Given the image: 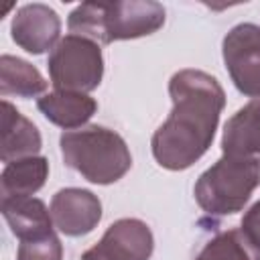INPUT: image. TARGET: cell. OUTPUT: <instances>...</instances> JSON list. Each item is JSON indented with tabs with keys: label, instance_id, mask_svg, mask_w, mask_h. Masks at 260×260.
<instances>
[{
	"label": "cell",
	"instance_id": "e0dca14e",
	"mask_svg": "<svg viewBox=\"0 0 260 260\" xmlns=\"http://www.w3.org/2000/svg\"><path fill=\"white\" fill-rule=\"evenodd\" d=\"M16 260H63V244L57 234L20 242Z\"/></svg>",
	"mask_w": 260,
	"mask_h": 260
},
{
	"label": "cell",
	"instance_id": "7c38bea8",
	"mask_svg": "<svg viewBox=\"0 0 260 260\" xmlns=\"http://www.w3.org/2000/svg\"><path fill=\"white\" fill-rule=\"evenodd\" d=\"M43 140L39 128L24 118L8 100H2V144L0 158L2 162H12L26 156H37Z\"/></svg>",
	"mask_w": 260,
	"mask_h": 260
},
{
	"label": "cell",
	"instance_id": "8fae6325",
	"mask_svg": "<svg viewBox=\"0 0 260 260\" xmlns=\"http://www.w3.org/2000/svg\"><path fill=\"white\" fill-rule=\"evenodd\" d=\"M0 207L10 232L20 242L55 234L51 209L37 197H2Z\"/></svg>",
	"mask_w": 260,
	"mask_h": 260
},
{
	"label": "cell",
	"instance_id": "7a4b0ae2",
	"mask_svg": "<svg viewBox=\"0 0 260 260\" xmlns=\"http://www.w3.org/2000/svg\"><path fill=\"white\" fill-rule=\"evenodd\" d=\"M165 24V6L154 0L85 2L71 10L67 26L71 35L85 37L98 45L140 39Z\"/></svg>",
	"mask_w": 260,
	"mask_h": 260
},
{
	"label": "cell",
	"instance_id": "6da1fadb",
	"mask_svg": "<svg viewBox=\"0 0 260 260\" xmlns=\"http://www.w3.org/2000/svg\"><path fill=\"white\" fill-rule=\"evenodd\" d=\"M173 110L152 134L154 160L169 171H185L211 146L225 93L219 81L199 69H181L169 81Z\"/></svg>",
	"mask_w": 260,
	"mask_h": 260
},
{
	"label": "cell",
	"instance_id": "9c48e42d",
	"mask_svg": "<svg viewBox=\"0 0 260 260\" xmlns=\"http://www.w3.org/2000/svg\"><path fill=\"white\" fill-rule=\"evenodd\" d=\"M51 217L55 228L71 238L85 236L102 219V201L87 189H59L51 199Z\"/></svg>",
	"mask_w": 260,
	"mask_h": 260
},
{
	"label": "cell",
	"instance_id": "5b68a950",
	"mask_svg": "<svg viewBox=\"0 0 260 260\" xmlns=\"http://www.w3.org/2000/svg\"><path fill=\"white\" fill-rule=\"evenodd\" d=\"M47 69L55 91H93L104 77V55L98 43L65 35L47 59Z\"/></svg>",
	"mask_w": 260,
	"mask_h": 260
},
{
	"label": "cell",
	"instance_id": "ac0fdd59",
	"mask_svg": "<svg viewBox=\"0 0 260 260\" xmlns=\"http://www.w3.org/2000/svg\"><path fill=\"white\" fill-rule=\"evenodd\" d=\"M242 232L260 248V199L244 213V217H242Z\"/></svg>",
	"mask_w": 260,
	"mask_h": 260
},
{
	"label": "cell",
	"instance_id": "3957f363",
	"mask_svg": "<svg viewBox=\"0 0 260 260\" xmlns=\"http://www.w3.org/2000/svg\"><path fill=\"white\" fill-rule=\"evenodd\" d=\"M59 146L63 162L95 185L116 183L132 167V154L126 140L104 126L63 132Z\"/></svg>",
	"mask_w": 260,
	"mask_h": 260
},
{
	"label": "cell",
	"instance_id": "4fadbf2b",
	"mask_svg": "<svg viewBox=\"0 0 260 260\" xmlns=\"http://www.w3.org/2000/svg\"><path fill=\"white\" fill-rule=\"evenodd\" d=\"M37 108L51 124L71 130V128H81L95 114L98 102L87 93L51 91L39 98Z\"/></svg>",
	"mask_w": 260,
	"mask_h": 260
},
{
	"label": "cell",
	"instance_id": "8992f818",
	"mask_svg": "<svg viewBox=\"0 0 260 260\" xmlns=\"http://www.w3.org/2000/svg\"><path fill=\"white\" fill-rule=\"evenodd\" d=\"M221 55L236 89L248 98H260V26L254 22L232 26L223 37Z\"/></svg>",
	"mask_w": 260,
	"mask_h": 260
},
{
	"label": "cell",
	"instance_id": "30bf717a",
	"mask_svg": "<svg viewBox=\"0 0 260 260\" xmlns=\"http://www.w3.org/2000/svg\"><path fill=\"white\" fill-rule=\"evenodd\" d=\"M221 152L228 156L260 158V98L248 102L225 122Z\"/></svg>",
	"mask_w": 260,
	"mask_h": 260
},
{
	"label": "cell",
	"instance_id": "2e32d148",
	"mask_svg": "<svg viewBox=\"0 0 260 260\" xmlns=\"http://www.w3.org/2000/svg\"><path fill=\"white\" fill-rule=\"evenodd\" d=\"M195 260H260V248L242 230H228L211 238Z\"/></svg>",
	"mask_w": 260,
	"mask_h": 260
},
{
	"label": "cell",
	"instance_id": "52a82bcc",
	"mask_svg": "<svg viewBox=\"0 0 260 260\" xmlns=\"http://www.w3.org/2000/svg\"><path fill=\"white\" fill-rule=\"evenodd\" d=\"M154 250L150 228L136 217L114 221L102 240L89 248L81 260H148Z\"/></svg>",
	"mask_w": 260,
	"mask_h": 260
},
{
	"label": "cell",
	"instance_id": "277c9868",
	"mask_svg": "<svg viewBox=\"0 0 260 260\" xmlns=\"http://www.w3.org/2000/svg\"><path fill=\"white\" fill-rule=\"evenodd\" d=\"M260 185V158L228 156L211 165L195 183V201L207 215H232L250 201Z\"/></svg>",
	"mask_w": 260,
	"mask_h": 260
},
{
	"label": "cell",
	"instance_id": "ba28073f",
	"mask_svg": "<svg viewBox=\"0 0 260 260\" xmlns=\"http://www.w3.org/2000/svg\"><path fill=\"white\" fill-rule=\"evenodd\" d=\"M10 35L20 49L30 55H41L49 49L53 51L61 41V18L47 4H24L12 16Z\"/></svg>",
	"mask_w": 260,
	"mask_h": 260
},
{
	"label": "cell",
	"instance_id": "9a60e30c",
	"mask_svg": "<svg viewBox=\"0 0 260 260\" xmlns=\"http://www.w3.org/2000/svg\"><path fill=\"white\" fill-rule=\"evenodd\" d=\"M47 89V79L28 61L12 55L0 57V95L35 98Z\"/></svg>",
	"mask_w": 260,
	"mask_h": 260
},
{
	"label": "cell",
	"instance_id": "5bb4252c",
	"mask_svg": "<svg viewBox=\"0 0 260 260\" xmlns=\"http://www.w3.org/2000/svg\"><path fill=\"white\" fill-rule=\"evenodd\" d=\"M49 177V160L45 156H26L12 160L0 175L2 197H30Z\"/></svg>",
	"mask_w": 260,
	"mask_h": 260
}]
</instances>
